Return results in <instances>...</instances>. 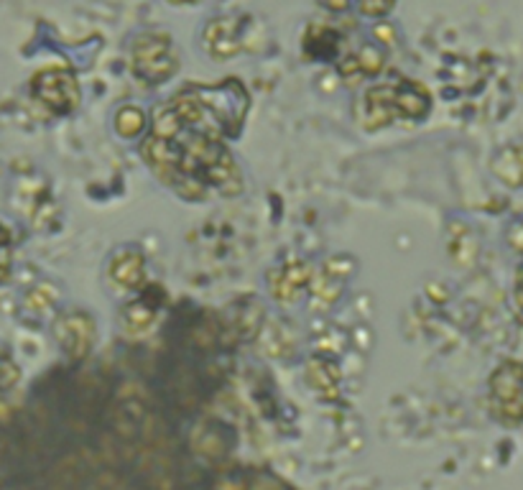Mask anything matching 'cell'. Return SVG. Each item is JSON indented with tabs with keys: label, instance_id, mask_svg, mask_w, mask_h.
<instances>
[{
	"label": "cell",
	"instance_id": "6da1fadb",
	"mask_svg": "<svg viewBox=\"0 0 523 490\" xmlns=\"http://www.w3.org/2000/svg\"><path fill=\"white\" fill-rule=\"evenodd\" d=\"M245 110L248 93L238 80L189 84L156 110L153 136L146 143L148 163L187 200H202L207 190L241 191V172L225 138L238 136Z\"/></svg>",
	"mask_w": 523,
	"mask_h": 490
},
{
	"label": "cell",
	"instance_id": "7a4b0ae2",
	"mask_svg": "<svg viewBox=\"0 0 523 490\" xmlns=\"http://www.w3.org/2000/svg\"><path fill=\"white\" fill-rule=\"evenodd\" d=\"M431 108L429 90L416 80H396L370 87L358 103V121L365 131H378L396 118L421 121Z\"/></svg>",
	"mask_w": 523,
	"mask_h": 490
},
{
	"label": "cell",
	"instance_id": "3957f363",
	"mask_svg": "<svg viewBox=\"0 0 523 490\" xmlns=\"http://www.w3.org/2000/svg\"><path fill=\"white\" fill-rule=\"evenodd\" d=\"M131 69L138 80L162 84L179 69L174 41L166 31H143L131 44Z\"/></svg>",
	"mask_w": 523,
	"mask_h": 490
},
{
	"label": "cell",
	"instance_id": "277c9868",
	"mask_svg": "<svg viewBox=\"0 0 523 490\" xmlns=\"http://www.w3.org/2000/svg\"><path fill=\"white\" fill-rule=\"evenodd\" d=\"M31 93L56 115H67L80 105V84L69 69H41L31 82Z\"/></svg>",
	"mask_w": 523,
	"mask_h": 490
},
{
	"label": "cell",
	"instance_id": "5b68a950",
	"mask_svg": "<svg viewBox=\"0 0 523 490\" xmlns=\"http://www.w3.org/2000/svg\"><path fill=\"white\" fill-rule=\"evenodd\" d=\"M241 31L242 18H238V15L212 18L204 28V44H207L210 54L215 59H228V56L238 54L242 49Z\"/></svg>",
	"mask_w": 523,
	"mask_h": 490
},
{
	"label": "cell",
	"instance_id": "8992f818",
	"mask_svg": "<svg viewBox=\"0 0 523 490\" xmlns=\"http://www.w3.org/2000/svg\"><path fill=\"white\" fill-rule=\"evenodd\" d=\"M493 394L500 408L513 416V419H521L523 416V373L518 368H503L500 373H496L493 378Z\"/></svg>",
	"mask_w": 523,
	"mask_h": 490
},
{
	"label": "cell",
	"instance_id": "52a82bcc",
	"mask_svg": "<svg viewBox=\"0 0 523 490\" xmlns=\"http://www.w3.org/2000/svg\"><path fill=\"white\" fill-rule=\"evenodd\" d=\"M56 338L69 355H84L93 342V322L80 312L64 314L56 322Z\"/></svg>",
	"mask_w": 523,
	"mask_h": 490
},
{
	"label": "cell",
	"instance_id": "ba28073f",
	"mask_svg": "<svg viewBox=\"0 0 523 490\" xmlns=\"http://www.w3.org/2000/svg\"><path fill=\"white\" fill-rule=\"evenodd\" d=\"M110 271H113V279L121 281L123 286L138 289V284L143 281V259L138 253H133V250H123Z\"/></svg>",
	"mask_w": 523,
	"mask_h": 490
},
{
	"label": "cell",
	"instance_id": "9c48e42d",
	"mask_svg": "<svg viewBox=\"0 0 523 490\" xmlns=\"http://www.w3.org/2000/svg\"><path fill=\"white\" fill-rule=\"evenodd\" d=\"M337 46V34L332 28L327 26H309L307 41H304V49L309 56L314 59H330Z\"/></svg>",
	"mask_w": 523,
	"mask_h": 490
},
{
	"label": "cell",
	"instance_id": "30bf717a",
	"mask_svg": "<svg viewBox=\"0 0 523 490\" xmlns=\"http://www.w3.org/2000/svg\"><path fill=\"white\" fill-rule=\"evenodd\" d=\"M143 113L133 105H128V108L118 110V115H115V128H118V133L125 138H135L141 131H143Z\"/></svg>",
	"mask_w": 523,
	"mask_h": 490
},
{
	"label": "cell",
	"instance_id": "8fae6325",
	"mask_svg": "<svg viewBox=\"0 0 523 490\" xmlns=\"http://www.w3.org/2000/svg\"><path fill=\"white\" fill-rule=\"evenodd\" d=\"M18 378H21V370L14 363V358L0 348V391L14 388Z\"/></svg>",
	"mask_w": 523,
	"mask_h": 490
},
{
	"label": "cell",
	"instance_id": "7c38bea8",
	"mask_svg": "<svg viewBox=\"0 0 523 490\" xmlns=\"http://www.w3.org/2000/svg\"><path fill=\"white\" fill-rule=\"evenodd\" d=\"M11 271V232L0 225V281Z\"/></svg>",
	"mask_w": 523,
	"mask_h": 490
},
{
	"label": "cell",
	"instance_id": "4fadbf2b",
	"mask_svg": "<svg viewBox=\"0 0 523 490\" xmlns=\"http://www.w3.org/2000/svg\"><path fill=\"white\" fill-rule=\"evenodd\" d=\"M393 3L396 0H358V8H360V14L370 15V18H380L393 8Z\"/></svg>",
	"mask_w": 523,
	"mask_h": 490
},
{
	"label": "cell",
	"instance_id": "5bb4252c",
	"mask_svg": "<svg viewBox=\"0 0 523 490\" xmlns=\"http://www.w3.org/2000/svg\"><path fill=\"white\" fill-rule=\"evenodd\" d=\"M516 301L521 304L523 309V266L521 271H518V276H516Z\"/></svg>",
	"mask_w": 523,
	"mask_h": 490
},
{
	"label": "cell",
	"instance_id": "9a60e30c",
	"mask_svg": "<svg viewBox=\"0 0 523 490\" xmlns=\"http://www.w3.org/2000/svg\"><path fill=\"white\" fill-rule=\"evenodd\" d=\"M510 240L516 243V248H521V250H523V225H518L516 230L510 232Z\"/></svg>",
	"mask_w": 523,
	"mask_h": 490
},
{
	"label": "cell",
	"instance_id": "2e32d148",
	"mask_svg": "<svg viewBox=\"0 0 523 490\" xmlns=\"http://www.w3.org/2000/svg\"><path fill=\"white\" fill-rule=\"evenodd\" d=\"M169 3H197V0H169Z\"/></svg>",
	"mask_w": 523,
	"mask_h": 490
}]
</instances>
